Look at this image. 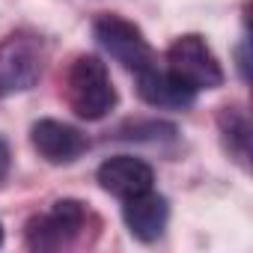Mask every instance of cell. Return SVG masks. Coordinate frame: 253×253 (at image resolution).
I'll return each instance as SVG.
<instances>
[{
	"label": "cell",
	"mask_w": 253,
	"mask_h": 253,
	"mask_svg": "<svg viewBox=\"0 0 253 253\" xmlns=\"http://www.w3.org/2000/svg\"><path fill=\"white\" fill-rule=\"evenodd\" d=\"M63 89H66L69 107L81 119L95 122V119H104L116 107V89H113L110 72L92 54L75 57V63L66 72V86Z\"/></svg>",
	"instance_id": "1"
},
{
	"label": "cell",
	"mask_w": 253,
	"mask_h": 253,
	"mask_svg": "<svg viewBox=\"0 0 253 253\" xmlns=\"http://www.w3.org/2000/svg\"><path fill=\"white\" fill-rule=\"evenodd\" d=\"M45 60H48V48L42 36L30 30H18L6 36L0 42V98L30 89L42 78Z\"/></svg>",
	"instance_id": "2"
},
{
	"label": "cell",
	"mask_w": 253,
	"mask_h": 253,
	"mask_svg": "<svg viewBox=\"0 0 253 253\" xmlns=\"http://www.w3.org/2000/svg\"><path fill=\"white\" fill-rule=\"evenodd\" d=\"M92 33H95L98 45H101L116 63H122L125 69L134 72V75L143 72V69H149V66L155 63L152 45L146 42L143 30H140L134 21H128V18L113 15V12L98 15V18L92 21Z\"/></svg>",
	"instance_id": "3"
},
{
	"label": "cell",
	"mask_w": 253,
	"mask_h": 253,
	"mask_svg": "<svg viewBox=\"0 0 253 253\" xmlns=\"http://www.w3.org/2000/svg\"><path fill=\"white\" fill-rule=\"evenodd\" d=\"M89 211L78 200H57L48 211L30 217L24 238L30 250H63L69 247L86 226Z\"/></svg>",
	"instance_id": "4"
},
{
	"label": "cell",
	"mask_w": 253,
	"mask_h": 253,
	"mask_svg": "<svg viewBox=\"0 0 253 253\" xmlns=\"http://www.w3.org/2000/svg\"><path fill=\"white\" fill-rule=\"evenodd\" d=\"M167 69L188 84L194 92L200 89H217L223 84V69L217 63V57L211 54V48L206 45L203 36L197 33H185L179 36L170 51H167Z\"/></svg>",
	"instance_id": "5"
},
{
	"label": "cell",
	"mask_w": 253,
	"mask_h": 253,
	"mask_svg": "<svg viewBox=\"0 0 253 253\" xmlns=\"http://www.w3.org/2000/svg\"><path fill=\"white\" fill-rule=\"evenodd\" d=\"M30 140H33V149L51 164H69L81 158L89 146L86 134H81L75 125L60 119H39L30 128Z\"/></svg>",
	"instance_id": "6"
},
{
	"label": "cell",
	"mask_w": 253,
	"mask_h": 253,
	"mask_svg": "<svg viewBox=\"0 0 253 253\" xmlns=\"http://www.w3.org/2000/svg\"><path fill=\"white\" fill-rule=\"evenodd\" d=\"M98 185L119 197V200H128V197H137L143 191H152L155 185V173L146 161L140 158H131V155H116V158H107L101 167H98Z\"/></svg>",
	"instance_id": "7"
},
{
	"label": "cell",
	"mask_w": 253,
	"mask_h": 253,
	"mask_svg": "<svg viewBox=\"0 0 253 253\" xmlns=\"http://www.w3.org/2000/svg\"><path fill=\"white\" fill-rule=\"evenodd\" d=\"M122 217H125V226L131 229L134 238L140 241H155L164 226H167V217H170V206L161 194L155 191H143L137 197H128L122 200Z\"/></svg>",
	"instance_id": "8"
},
{
	"label": "cell",
	"mask_w": 253,
	"mask_h": 253,
	"mask_svg": "<svg viewBox=\"0 0 253 253\" xmlns=\"http://www.w3.org/2000/svg\"><path fill=\"white\" fill-rule=\"evenodd\" d=\"M137 92L143 101H149L155 107H191L197 98V92L188 84H182L167 66L158 69V63L137 72Z\"/></svg>",
	"instance_id": "9"
},
{
	"label": "cell",
	"mask_w": 253,
	"mask_h": 253,
	"mask_svg": "<svg viewBox=\"0 0 253 253\" xmlns=\"http://www.w3.org/2000/svg\"><path fill=\"white\" fill-rule=\"evenodd\" d=\"M9 167H12V152H9V143L0 137V182L9 176Z\"/></svg>",
	"instance_id": "10"
},
{
	"label": "cell",
	"mask_w": 253,
	"mask_h": 253,
	"mask_svg": "<svg viewBox=\"0 0 253 253\" xmlns=\"http://www.w3.org/2000/svg\"><path fill=\"white\" fill-rule=\"evenodd\" d=\"M0 244H3V226H0Z\"/></svg>",
	"instance_id": "11"
}]
</instances>
